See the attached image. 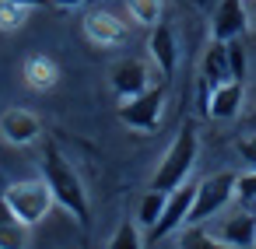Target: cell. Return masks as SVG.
<instances>
[{
	"instance_id": "cell-1",
	"label": "cell",
	"mask_w": 256,
	"mask_h": 249,
	"mask_svg": "<svg viewBox=\"0 0 256 249\" xmlns=\"http://www.w3.org/2000/svg\"><path fill=\"white\" fill-rule=\"evenodd\" d=\"M42 179L50 182L53 200H56L67 214H74L81 224L92 221V200H88V190H84L81 176L74 172V165H70L56 148H46V154H42Z\"/></svg>"
},
{
	"instance_id": "cell-2",
	"label": "cell",
	"mask_w": 256,
	"mask_h": 249,
	"mask_svg": "<svg viewBox=\"0 0 256 249\" xmlns=\"http://www.w3.org/2000/svg\"><path fill=\"white\" fill-rule=\"evenodd\" d=\"M196 154H200V134L193 123H182V130L176 134L172 148L162 154L154 176H151V190L158 193H172L179 186H186V179L193 176V165H196Z\"/></svg>"
},
{
	"instance_id": "cell-3",
	"label": "cell",
	"mask_w": 256,
	"mask_h": 249,
	"mask_svg": "<svg viewBox=\"0 0 256 249\" xmlns=\"http://www.w3.org/2000/svg\"><path fill=\"white\" fill-rule=\"evenodd\" d=\"M232 200H235V172H210L207 179L196 182V196L186 224H204L207 218H218Z\"/></svg>"
},
{
	"instance_id": "cell-4",
	"label": "cell",
	"mask_w": 256,
	"mask_h": 249,
	"mask_svg": "<svg viewBox=\"0 0 256 249\" xmlns=\"http://www.w3.org/2000/svg\"><path fill=\"white\" fill-rule=\"evenodd\" d=\"M4 200L8 207L14 210V218H22L25 224H39L50 210H53V190L46 179H25V182H14L4 190Z\"/></svg>"
},
{
	"instance_id": "cell-5",
	"label": "cell",
	"mask_w": 256,
	"mask_h": 249,
	"mask_svg": "<svg viewBox=\"0 0 256 249\" xmlns=\"http://www.w3.org/2000/svg\"><path fill=\"white\" fill-rule=\"evenodd\" d=\"M162 109H165V84H151L140 95L120 102V123L137 134H154L162 123Z\"/></svg>"
},
{
	"instance_id": "cell-6",
	"label": "cell",
	"mask_w": 256,
	"mask_h": 249,
	"mask_svg": "<svg viewBox=\"0 0 256 249\" xmlns=\"http://www.w3.org/2000/svg\"><path fill=\"white\" fill-rule=\"evenodd\" d=\"M84 39L98 50H116V46H126L130 25L120 14L98 8V11H88V18H84Z\"/></svg>"
},
{
	"instance_id": "cell-7",
	"label": "cell",
	"mask_w": 256,
	"mask_h": 249,
	"mask_svg": "<svg viewBox=\"0 0 256 249\" xmlns=\"http://www.w3.org/2000/svg\"><path fill=\"white\" fill-rule=\"evenodd\" d=\"M193 196H196V186H179L165 196V207H162V218L154 221L151 228V238H165L172 232H179L186 221H190V210H193Z\"/></svg>"
},
{
	"instance_id": "cell-8",
	"label": "cell",
	"mask_w": 256,
	"mask_h": 249,
	"mask_svg": "<svg viewBox=\"0 0 256 249\" xmlns=\"http://www.w3.org/2000/svg\"><path fill=\"white\" fill-rule=\"evenodd\" d=\"M0 137L14 148H28L42 137V123L36 112H25V109H4L0 112Z\"/></svg>"
},
{
	"instance_id": "cell-9",
	"label": "cell",
	"mask_w": 256,
	"mask_h": 249,
	"mask_svg": "<svg viewBox=\"0 0 256 249\" xmlns=\"http://www.w3.org/2000/svg\"><path fill=\"white\" fill-rule=\"evenodd\" d=\"M109 84H112V92L120 95V102H123V98H134V95H140L144 88H151L148 64H144V60H137V56H126V60H120V64L109 70Z\"/></svg>"
},
{
	"instance_id": "cell-10",
	"label": "cell",
	"mask_w": 256,
	"mask_h": 249,
	"mask_svg": "<svg viewBox=\"0 0 256 249\" xmlns=\"http://www.w3.org/2000/svg\"><path fill=\"white\" fill-rule=\"evenodd\" d=\"M249 28V11H246V0H221L214 22H210V36L218 42H232Z\"/></svg>"
},
{
	"instance_id": "cell-11",
	"label": "cell",
	"mask_w": 256,
	"mask_h": 249,
	"mask_svg": "<svg viewBox=\"0 0 256 249\" xmlns=\"http://www.w3.org/2000/svg\"><path fill=\"white\" fill-rule=\"evenodd\" d=\"M242 98H246V81H224V84L210 88L204 109L210 120H235L242 112Z\"/></svg>"
},
{
	"instance_id": "cell-12",
	"label": "cell",
	"mask_w": 256,
	"mask_h": 249,
	"mask_svg": "<svg viewBox=\"0 0 256 249\" xmlns=\"http://www.w3.org/2000/svg\"><path fill=\"white\" fill-rule=\"evenodd\" d=\"M221 242H228L232 249H256V214L246 207V210H238V214H228L221 224H218V232H214Z\"/></svg>"
},
{
	"instance_id": "cell-13",
	"label": "cell",
	"mask_w": 256,
	"mask_h": 249,
	"mask_svg": "<svg viewBox=\"0 0 256 249\" xmlns=\"http://www.w3.org/2000/svg\"><path fill=\"white\" fill-rule=\"evenodd\" d=\"M148 50H151V60L158 64V70H162L165 78H172V74H176V64H179L176 28L165 25V22H158V25L151 28V42H148Z\"/></svg>"
},
{
	"instance_id": "cell-14",
	"label": "cell",
	"mask_w": 256,
	"mask_h": 249,
	"mask_svg": "<svg viewBox=\"0 0 256 249\" xmlns=\"http://www.w3.org/2000/svg\"><path fill=\"white\" fill-rule=\"evenodd\" d=\"M200 74H204V88H218L224 81H232V64H228V42H210L204 60H200Z\"/></svg>"
},
{
	"instance_id": "cell-15",
	"label": "cell",
	"mask_w": 256,
	"mask_h": 249,
	"mask_svg": "<svg viewBox=\"0 0 256 249\" xmlns=\"http://www.w3.org/2000/svg\"><path fill=\"white\" fill-rule=\"evenodd\" d=\"M28 242H32V224L14 218L8 200L0 196V249H28Z\"/></svg>"
},
{
	"instance_id": "cell-16",
	"label": "cell",
	"mask_w": 256,
	"mask_h": 249,
	"mask_svg": "<svg viewBox=\"0 0 256 249\" xmlns=\"http://www.w3.org/2000/svg\"><path fill=\"white\" fill-rule=\"evenodd\" d=\"M22 74H25V84L36 88V92H50V88H56V81H60V67H56L50 56H42V53L28 56Z\"/></svg>"
},
{
	"instance_id": "cell-17",
	"label": "cell",
	"mask_w": 256,
	"mask_h": 249,
	"mask_svg": "<svg viewBox=\"0 0 256 249\" xmlns=\"http://www.w3.org/2000/svg\"><path fill=\"white\" fill-rule=\"evenodd\" d=\"M176 249H232L228 242H221L214 232H207L204 224H182Z\"/></svg>"
},
{
	"instance_id": "cell-18",
	"label": "cell",
	"mask_w": 256,
	"mask_h": 249,
	"mask_svg": "<svg viewBox=\"0 0 256 249\" xmlns=\"http://www.w3.org/2000/svg\"><path fill=\"white\" fill-rule=\"evenodd\" d=\"M126 11H130V18H134L140 28H154V25L162 22L165 0H126Z\"/></svg>"
},
{
	"instance_id": "cell-19",
	"label": "cell",
	"mask_w": 256,
	"mask_h": 249,
	"mask_svg": "<svg viewBox=\"0 0 256 249\" xmlns=\"http://www.w3.org/2000/svg\"><path fill=\"white\" fill-rule=\"evenodd\" d=\"M165 196H168V193H158V190H148V193H144V200H140V207H137V224H144V228H154V221L162 218V207H165Z\"/></svg>"
},
{
	"instance_id": "cell-20",
	"label": "cell",
	"mask_w": 256,
	"mask_h": 249,
	"mask_svg": "<svg viewBox=\"0 0 256 249\" xmlns=\"http://www.w3.org/2000/svg\"><path fill=\"white\" fill-rule=\"evenodd\" d=\"M106 249H144V235H140V228H137V221H123L116 232H112V238H109V246Z\"/></svg>"
},
{
	"instance_id": "cell-21",
	"label": "cell",
	"mask_w": 256,
	"mask_h": 249,
	"mask_svg": "<svg viewBox=\"0 0 256 249\" xmlns=\"http://www.w3.org/2000/svg\"><path fill=\"white\" fill-rule=\"evenodd\" d=\"M28 22V8L11 4V0H0V32H18Z\"/></svg>"
},
{
	"instance_id": "cell-22",
	"label": "cell",
	"mask_w": 256,
	"mask_h": 249,
	"mask_svg": "<svg viewBox=\"0 0 256 249\" xmlns=\"http://www.w3.org/2000/svg\"><path fill=\"white\" fill-rule=\"evenodd\" d=\"M235 200H238V204H246V207H252V204H256V168H249V172L235 176Z\"/></svg>"
},
{
	"instance_id": "cell-23",
	"label": "cell",
	"mask_w": 256,
	"mask_h": 249,
	"mask_svg": "<svg viewBox=\"0 0 256 249\" xmlns=\"http://www.w3.org/2000/svg\"><path fill=\"white\" fill-rule=\"evenodd\" d=\"M228 64H232V81H246V50L235 39L228 42Z\"/></svg>"
},
{
	"instance_id": "cell-24",
	"label": "cell",
	"mask_w": 256,
	"mask_h": 249,
	"mask_svg": "<svg viewBox=\"0 0 256 249\" xmlns=\"http://www.w3.org/2000/svg\"><path fill=\"white\" fill-rule=\"evenodd\" d=\"M235 151H238L242 162H249V168H256V130H252V134H242V137L235 140Z\"/></svg>"
},
{
	"instance_id": "cell-25",
	"label": "cell",
	"mask_w": 256,
	"mask_h": 249,
	"mask_svg": "<svg viewBox=\"0 0 256 249\" xmlns=\"http://www.w3.org/2000/svg\"><path fill=\"white\" fill-rule=\"evenodd\" d=\"M56 8H64V11H78V8H84L88 0H53Z\"/></svg>"
},
{
	"instance_id": "cell-26",
	"label": "cell",
	"mask_w": 256,
	"mask_h": 249,
	"mask_svg": "<svg viewBox=\"0 0 256 249\" xmlns=\"http://www.w3.org/2000/svg\"><path fill=\"white\" fill-rule=\"evenodd\" d=\"M11 4H22V8H28V11H36V8H46V4H53V0H11Z\"/></svg>"
},
{
	"instance_id": "cell-27",
	"label": "cell",
	"mask_w": 256,
	"mask_h": 249,
	"mask_svg": "<svg viewBox=\"0 0 256 249\" xmlns=\"http://www.w3.org/2000/svg\"><path fill=\"white\" fill-rule=\"evenodd\" d=\"M246 11H249V25L256 28V0H246Z\"/></svg>"
},
{
	"instance_id": "cell-28",
	"label": "cell",
	"mask_w": 256,
	"mask_h": 249,
	"mask_svg": "<svg viewBox=\"0 0 256 249\" xmlns=\"http://www.w3.org/2000/svg\"><path fill=\"white\" fill-rule=\"evenodd\" d=\"M252 130H256V116H252Z\"/></svg>"
}]
</instances>
